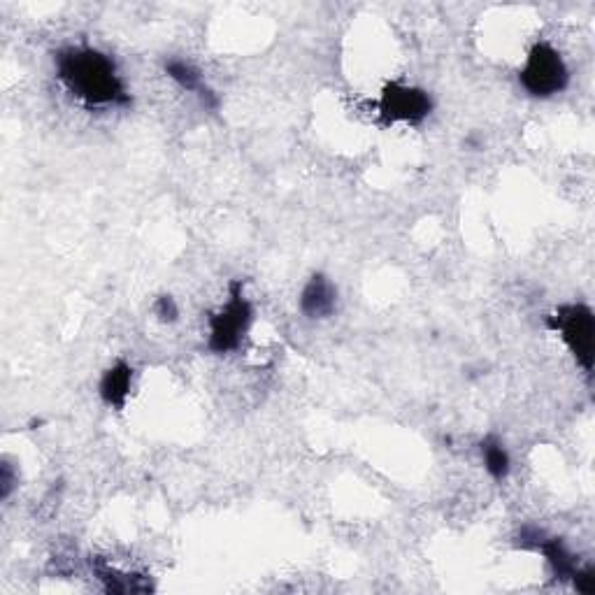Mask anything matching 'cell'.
Here are the masks:
<instances>
[{
  "mask_svg": "<svg viewBox=\"0 0 595 595\" xmlns=\"http://www.w3.org/2000/svg\"><path fill=\"white\" fill-rule=\"evenodd\" d=\"M14 482V475H12V470H10V465H3V498H7L10 496V491H12V484Z\"/></svg>",
  "mask_w": 595,
  "mask_h": 595,
  "instance_id": "obj_12",
  "label": "cell"
},
{
  "mask_svg": "<svg viewBox=\"0 0 595 595\" xmlns=\"http://www.w3.org/2000/svg\"><path fill=\"white\" fill-rule=\"evenodd\" d=\"M572 584L575 589L584 595L595 593V570L593 568H577L575 575H572Z\"/></svg>",
  "mask_w": 595,
  "mask_h": 595,
  "instance_id": "obj_10",
  "label": "cell"
},
{
  "mask_svg": "<svg viewBox=\"0 0 595 595\" xmlns=\"http://www.w3.org/2000/svg\"><path fill=\"white\" fill-rule=\"evenodd\" d=\"M519 80L530 96L549 98L561 93L565 86H568L570 75L561 54L551 45H547V42H537V45L530 49L526 66L521 68Z\"/></svg>",
  "mask_w": 595,
  "mask_h": 595,
  "instance_id": "obj_4",
  "label": "cell"
},
{
  "mask_svg": "<svg viewBox=\"0 0 595 595\" xmlns=\"http://www.w3.org/2000/svg\"><path fill=\"white\" fill-rule=\"evenodd\" d=\"M482 458H484L486 472H489L493 479H505L510 475V454H507V449L503 447V442H500L498 437L489 435L482 442Z\"/></svg>",
  "mask_w": 595,
  "mask_h": 595,
  "instance_id": "obj_9",
  "label": "cell"
},
{
  "mask_svg": "<svg viewBox=\"0 0 595 595\" xmlns=\"http://www.w3.org/2000/svg\"><path fill=\"white\" fill-rule=\"evenodd\" d=\"M252 319V305L242 296V282L235 279L231 284V298H228V303L210 317V340H207V347L214 354H228V351L238 349L249 326H252Z\"/></svg>",
  "mask_w": 595,
  "mask_h": 595,
  "instance_id": "obj_2",
  "label": "cell"
},
{
  "mask_svg": "<svg viewBox=\"0 0 595 595\" xmlns=\"http://www.w3.org/2000/svg\"><path fill=\"white\" fill-rule=\"evenodd\" d=\"M131 382H133L131 365L124 361L114 363L112 368L105 372L103 379H100V398H103L110 407L124 410L128 393H131Z\"/></svg>",
  "mask_w": 595,
  "mask_h": 595,
  "instance_id": "obj_8",
  "label": "cell"
},
{
  "mask_svg": "<svg viewBox=\"0 0 595 595\" xmlns=\"http://www.w3.org/2000/svg\"><path fill=\"white\" fill-rule=\"evenodd\" d=\"M430 110H433V100L426 91L417 86H407L391 82L384 86L382 98H379V112L386 121H405V124H419L424 121Z\"/></svg>",
  "mask_w": 595,
  "mask_h": 595,
  "instance_id": "obj_5",
  "label": "cell"
},
{
  "mask_svg": "<svg viewBox=\"0 0 595 595\" xmlns=\"http://www.w3.org/2000/svg\"><path fill=\"white\" fill-rule=\"evenodd\" d=\"M166 75L172 82L182 86L184 91L198 93V98L203 100L205 107H210V110H217L219 107L217 93H214L212 89H207V86L203 84V77H200V73H198V68L191 66L189 61H182V59L166 61Z\"/></svg>",
  "mask_w": 595,
  "mask_h": 595,
  "instance_id": "obj_7",
  "label": "cell"
},
{
  "mask_svg": "<svg viewBox=\"0 0 595 595\" xmlns=\"http://www.w3.org/2000/svg\"><path fill=\"white\" fill-rule=\"evenodd\" d=\"M56 73L86 105H128L131 93L110 56L91 47H68L56 54Z\"/></svg>",
  "mask_w": 595,
  "mask_h": 595,
  "instance_id": "obj_1",
  "label": "cell"
},
{
  "mask_svg": "<svg viewBox=\"0 0 595 595\" xmlns=\"http://www.w3.org/2000/svg\"><path fill=\"white\" fill-rule=\"evenodd\" d=\"M154 312H156V317H159L161 321H166V324H172V321L179 317L177 303L170 296H161L159 300H156Z\"/></svg>",
  "mask_w": 595,
  "mask_h": 595,
  "instance_id": "obj_11",
  "label": "cell"
},
{
  "mask_svg": "<svg viewBox=\"0 0 595 595\" xmlns=\"http://www.w3.org/2000/svg\"><path fill=\"white\" fill-rule=\"evenodd\" d=\"M549 328L558 333L565 347L572 351L577 363L586 372L593 370V344H595V319L586 305H561L549 317Z\"/></svg>",
  "mask_w": 595,
  "mask_h": 595,
  "instance_id": "obj_3",
  "label": "cell"
},
{
  "mask_svg": "<svg viewBox=\"0 0 595 595\" xmlns=\"http://www.w3.org/2000/svg\"><path fill=\"white\" fill-rule=\"evenodd\" d=\"M338 303V291L326 275H314L300 293V310L310 319L331 317Z\"/></svg>",
  "mask_w": 595,
  "mask_h": 595,
  "instance_id": "obj_6",
  "label": "cell"
}]
</instances>
